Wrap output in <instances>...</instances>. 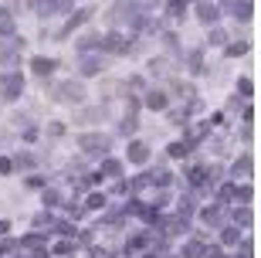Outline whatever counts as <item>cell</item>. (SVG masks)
<instances>
[{
    "label": "cell",
    "mask_w": 261,
    "mask_h": 258,
    "mask_svg": "<svg viewBox=\"0 0 261 258\" xmlns=\"http://www.w3.org/2000/svg\"><path fill=\"white\" fill-rule=\"evenodd\" d=\"M109 146H112V139L106 133H82L78 136V150L85 156H102V153H109Z\"/></svg>",
    "instance_id": "cell-1"
},
{
    "label": "cell",
    "mask_w": 261,
    "mask_h": 258,
    "mask_svg": "<svg viewBox=\"0 0 261 258\" xmlns=\"http://www.w3.org/2000/svg\"><path fill=\"white\" fill-rule=\"evenodd\" d=\"M55 99H58V102L75 105V102L85 99V85H82V82H61V85L55 88Z\"/></svg>",
    "instance_id": "cell-2"
},
{
    "label": "cell",
    "mask_w": 261,
    "mask_h": 258,
    "mask_svg": "<svg viewBox=\"0 0 261 258\" xmlns=\"http://www.w3.org/2000/svg\"><path fill=\"white\" fill-rule=\"evenodd\" d=\"M0 88H4V99H20V92H24V75L20 72H7V75L0 78Z\"/></svg>",
    "instance_id": "cell-3"
},
{
    "label": "cell",
    "mask_w": 261,
    "mask_h": 258,
    "mask_svg": "<svg viewBox=\"0 0 261 258\" xmlns=\"http://www.w3.org/2000/svg\"><path fill=\"white\" fill-rule=\"evenodd\" d=\"M102 51H112V55H129V41L119 34V31H109L106 38H102Z\"/></svg>",
    "instance_id": "cell-4"
},
{
    "label": "cell",
    "mask_w": 261,
    "mask_h": 258,
    "mask_svg": "<svg viewBox=\"0 0 261 258\" xmlns=\"http://www.w3.org/2000/svg\"><path fill=\"white\" fill-rule=\"evenodd\" d=\"M224 4H227V10H231L241 24H248V20L254 17V0H224Z\"/></svg>",
    "instance_id": "cell-5"
},
{
    "label": "cell",
    "mask_w": 261,
    "mask_h": 258,
    "mask_svg": "<svg viewBox=\"0 0 261 258\" xmlns=\"http://www.w3.org/2000/svg\"><path fill=\"white\" fill-rule=\"evenodd\" d=\"M78 72H82L85 78H95V75H102V72H106V61H102V58H95V55H82Z\"/></svg>",
    "instance_id": "cell-6"
},
{
    "label": "cell",
    "mask_w": 261,
    "mask_h": 258,
    "mask_svg": "<svg viewBox=\"0 0 261 258\" xmlns=\"http://www.w3.org/2000/svg\"><path fill=\"white\" fill-rule=\"evenodd\" d=\"M197 20H203V24H217V20H221V7L211 4V0H197Z\"/></svg>",
    "instance_id": "cell-7"
},
{
    "label": "cell",
    "mask_w": 261,
    "mask_h": 258,
    "mask_svg": "<svg viewBox=\"0 0 261 258\" xmlns=\"http://www.w3.org/2000/svg\"><path fill=\"white\" fill-rule=\"evenodd\" d=\"M251 173H254V160H251L248 153L234 160V167H231V177H234V180H248Z\"/></svg>",
    "instance_id": "cell-8"
},
{
    "label": "cell",
    "mask_w": 261,
    "mask_h": 258,
    "mask_svg": "<svg viewBox=\"0 0 261 258\" xmlns=\"http://www.w3.org/2000/svg\"><path fill=\"white\" fill-rule=\"evenodd\" d=\"M109 115V105H95V109H82L78 112V123H102Z\"/></svg>",
    "instance_id": "cell-9"
},
{
    "label": "cell",
    "mask_w": 261,
    "mask_h": 258,
    "mask_svg": "<svg viewBox=\"0 0 261 258\" xmlns=\"http://www.w3.org/2000/svg\"><path fill=\"white\" fill-rule=\"evenodd\" d=\"M88 17H92V10H88V7L75 10V14H71V20H68V24H65V31H61V38H68V34H71V31H75V28H82V24H85Z\"/></svg>",
    "instance_id": "cell-10"
},
{
    "label": "cell",
    "mask_w": 261,
    "mask_h": 258,
    "mask_svg": "<svg viewBox=\"0 0 261 258\" xmlns=\"http://www.w3.org/2000/svg\"><path fill=\"white\" fill-rule=\"evenodd\" d=\"M126 156H129V163H146V160H149V146H146V143H129Z\"/></svg>",
    "instance_id": "cell-11"
},
{
    "label": "cell",
    "mask_w": 261,
    "mask_h": 258,
    "mask_svg": "<svg viewBox=\"0 0 261 258\" xmlns=\"http://www.w3.org/2000/svg\"><path fill=\"white\" fill-rule=\"evenodd\" d=\"M55 68H58V58H34L31 61V72H38V75H48Z\"/></svg>",
    "instance_id": "cell-12"
},
{
    "label": "cell",
    "mask_w": 261,
    "mask_h": 258,
    "mask_svg": "<svg viewBox=\"0 0 261 258\" xmlns=\"http://www.w3.org/2000/svg\"><path fill=\"white\" fill-rule=\"evenodd\" d=\"M187 177H190V183H194V187H207L211 170H207V167H194V170H187Z\"/></svg>",
    "instance_id": "cell-13"
},
{
    "label": "cell",
    "mask_w": 261,
    "mask_h": 258,
    "mask_svg": "<svg viewBox=\"0 0 261 258\" xmlns=\"http://www.w3.org/2000/svg\"><path fill=\"white\" fill-rule=\"evenodd\" d=\"M187 68H190V75H200L203 72V51H190L187 55Z\"/></svg>",
    "instance_id": "cell-14"
},
{
    "label": "cell",
    "mask_w": 261,
    "mask_h": 258,
    "mask_svg": "<svg viewBox=\"0 0 261 258\" xmlns=\"http://www.w3.org/2000/svg\"><path fill=\"white\" fill-rule=\"evenodd\" d=\"M14 31H17V24H14V17L0 10V38H14Z\"/></svg>",
    "instance_id": "cell-15"
},
{
    "label": "cell",
    "mask_w": 261,
    "mask_h": 258,
    "mask_svg": "<svg viewBox=\"0 0 261 258\" xmlns=\"http://www.w3.org/2000/svg\"><path fill=\"white\" fill-rule=\"evenodd\" d=\"M203 224H207V228H214V224H221V204H214V207H203Z\"/></svg>",
    "instance_id": "cell-16"
},
{
    "label": "cell",
    "mask_w": 261,
    "mask_h": 258,
    "mask_svg": "<svg viewBox=\"0 0 261 258\" xmlns=\"http://www.w3.org/2000/svg\"><path fill=\"white\" fill-rule=\"evenodd\" d=\"M166 102H170V99H166V92H149V96H146V105H149V109H156V112H160V109H166Z\"/></svg>",
    "instance_id": "cell-17"
},
{
    "label": "cell",
    "mask_w": 261,
    "mask_h": 258,
    "mask_svg": "<svg viewBox=\"0 0 261 258\" xmlns=\"http://www.w3.org/2000/svg\"><path fill=\"white\" fill-rule=\"evenodd\" d=\"M184 10H187V0H166V14H170L173 20L184 17Z\"/></svg>",
    "instance_id": "cell-18"
},
{
    "label": "cell",
    "mask_w": 261,
    "mask_h": 258,
    "mask_svg": "<svg viewBox=\"0 0 261 258\" xmlns=\"http://www.w3.org/2000/svg\"><path fill=\"white\" fill-rule=\"evenodd\" d=\"M75 48H78V55H88L92 48H98V38H95V34H85V38H78Z\"/></svg>",
    "instance_id": "cell-19"
},
{
    "label": "cell",
    "mask_w": 261,
    "mask_h": 258,
    "mask_svg": "<svg viewBox=\"0 0 261 258\" xmlns=\"http://www.w3.org/2000/svg\"><path fill=\"white\" fill-rule=\"evenodd\" d=\"M136 126H139V115H136V112H129L126 119L119 123V133H122V136H133V129H136Z\"/></svg>",
    "instance_id": "cell-20"
},
{
    "label": "cell",
    "mask_w": 261,
    "mask_h": 258,
    "mask_svg": "<svg viewBox=\"0 0 261 258\" xmlns=\"http://www.w3.org/2000/svg\"><path fill=\"white\" fill-rule=\"evenodd\" d=\"M149 183H156V187H170V183H173V173L156 170V173H149Z\"/></svg>",
    "instance_id": "cell-21"
},
{
    "label": "cell",
    "mask_w": 261,
    "mask_h": 258,
    "mask_svg": "<svg viewBox=\"0 0 261 258\" xmlns=\"http://www.w3.org/2000/svg\"><path fill=\"white\" fill-rule=\"evenodd\" d=\"M166 153L173 156V160H184V156L190 153V146H187L184 139H180V143H170V146H166Z\"/></svg>",
    "instance_id": "cell-22"
},
{
    "label": "cell",
    "mask_w": 261,
    "mask_h": 258,
    "mask_svg": "<svg viewBox=\"0 0 261 258\" xmlns=\"http://www.w3.org/2000/svg\"><path fill=\"white\" fill-rule=\"evenodd\" d=\"M221 241H224V245H238V241H241V228H234V224H231V228H224Z\"/></svg>",
    "instance_id": "cell-23"
},
{
    "label": "cell",
    "mask_w": 261,
    "mask_h": 258,
    "mask_svg": "<svg viewBox=\"0 0 261 258\" xmlns=\"http://www.w3.org/2000/svg\"><path fill=\"white\" fill-rule=\"evenodd\" d=\"M119 173H122V163L119 160H106L102 163V177H119Z\"/></svg>",
    "instance_id": "cell-24"
},
{
    "label": "cell",
    "mask_w": 261,
    "mask_h": 258,
    "mask_svg": "<svg viewBox=\"0 0 261 258\" xmlns=\"http://www.w3.org/2000/svg\"><path fill=\"white\" fill-rule=\"evenodd\" d=\"M241 224H251V210L244 207V204L234 210V228H241Z\"/></svg>",
    "instance_id": "cell-25"
},
{
    "label": "cell",
    "mask_w": 261,
    "mask_h": 258,
    "mask_svg": "<svg viewBox=\"0 0 261 258\" xmlns=\"http://www.w3.org/2000/svg\"><path fill=\"white\" fill-rule=\"evenodd\" d=\"M55 231H58V234H65V238H75V234H78L71 221H55Z\"/></svg>",
    "instance_id": "cell-26"
},
{
    "label": "cell",
    "mask_w": 261,
    "mask_h": 258,
    "mask_svg": "<svg viewBox=\"0 0 261 258\" xmlns=\"http://www.w3.org/2000/svg\"><path fill=\"white\" fill-rule=\"evenodd\" d=\"M41 197H44V207H58V204H61V194L51 191V187H44V194H41Z\"/></svg>",
    "instance_id": "cell-27"
},
{
    "label": "cell",
    "mask_w": 261,
    "mask_h": 258,
    "mask_svg": "<svg viewBox=\"0 0 261 258\" xmlns=\"http://www.w3.org/2000/svg\"><path fill=\"white\" fill-rule=\"evenodd\" d=\"M98 207H106V197H102V194H88L85 197V210H98Z\"/></svg>",
    "instance_id": "cell-28"
},
{
    "label": "cell",
    "mask_w": 261,
    "mask_h": 258,
    "mask_svg": "<svg viewBox=\"0 0 261 258\" xmlns=\"http://www.w3.org/2000/svg\"><path fill=\"white\" fill-rule=\"evenodd\" d=\"M248 48H251V44H244V41H234L231 48H227V55H231V58H241V55H248Z\"/></svg>",
    "instance_id": "cell-29"
},
{
    "label": "cell",
    "mask_w": 261,
    "mask_h": 258,
    "mask_svg": "<svg viewBox=\"0 0 261 258\" xmlns=\"http://www.w3.org/2000/svg\"><path fill=\"white\" fill-rule=\"evenodd\" d=\"M194 207H197L194 197H184V201H180V218H190V214H194Z\"/></svg>",
    "instance_id": "cell-30"
},
{
    "label": "cell",
    "mask_w": 261,
    "mask_h": 258,
    "mask_svg": "<svg viewBox=\"0 0 261 258\" xmlns=\"http://www.w3.org/2000/svg\"><path fill=\"white\" fill-rule=\"evenodd\" d=\"M197 255H203V245L200 241H190V245L184 248V258H197Z\"/></svg>",
    "instance_id": "cell-31"
},
{
    "label": "cell",
    "mask_w": 261,
    "mask_h": 258,
    "mask_svg": "<svg viewBox=\"0 0 261 258\" xmlns=\"http://www.w3.org/2000/svg\"><path fill=\"white\" fill-rule=\"evenodd\" d=\"M129 187H133V191H146V187H149V173H139L136 180H129Z\"/></svg>",
    "instance_id": "cell-32"
},
{
    "label": "cell",
    "mask_w": 261,
    "mask_h": 258,
    "mask_svg": "<svg viewBox=\"0 0 261 258\" xmlns=\"http://www.w3.org/2000/svg\"><path fill=\"white\" fill-rule=\"evenodd\" d=\"M238 92H241L244 99H251V96H254V85L248 82V78H238Z\"/></svg>",
    "instance_id": "cell-33"
},
{
    "label": "cell",
    "mask_w": 261,
    "mask_h": 258,
    "mask_svg": "<svg viewBox=\"0 0 261 258\" xmlns=\"http://www.w3.org/2000/svg\"><path fill=\"white\" fill-rule=\"evenodd\" d=\"M211 44H227V31H224V28H214L211 31Z\"/></svg>",
    "instance_id": "cell-34"
},
{
    "label": "cell",
    "mask_w": 261,
    "mask_h": 258,
    "mask_svg": "<svg viewBox=\"0 0 261 258\" xmlns=\"http://www.w3.org/2000/svg\"><path fill=\"white\" fill-rule=\"evenodd\" d=\"M10 163H14V167H20V170H28V167H34V156H31V153H20L17 160H10Z\"/></svg>",
    "instance_id": "cell-35"
},
{
    "label": "cell",
    "mask_w": 261,
    "mask_h": 258,
    "mask_svg": "<svg viewBox=\"0 0 261 258\" xmlns=\"http://www.w3.org/2000/svg\"><path fill=\"white\" fill-rule=\"evenodd\" d=\"M170 231H173V234H184L187 231V218H173L170 221Z\"/></svg>",
    "instance_id": "cell-36"
},
{
    "label": "cell",
    "mask_w": 261,
    "mask_h": 258,
    "mask_svg": "<svg viewBox=\"0 0 261 258\" xmlns=\"http://www.w3.org/2000/svg\"><path fill=\"white\" fill-rule=\"evenodd\" d=\"M227 201H234V183H224L221 187V204H227Z\"/></svg>",
    "instance_id": "cell-37"
},
{
    "label": "cell",
    "mask_w": 261,
    "mask_h": 258,
    "mask_svg": "<svg viewBox=\"0 0 261 258\" xmlns=\"http://www.w3.org/2000/svg\"><path fill=\"white\" fill-rule=\"evenodd\" d=\"M149 72H153V75H163V72H166V61H163V58L149 61Z\"/></svg>",
    "instance_id": "cell-38"
},
{
    "label": "cell",
    "mask_w": 261,
    "mask_h": 258,
    "mask_svg": "<svg viewBox=\"0 0 261 258\" xmlns=\"http://www.w3.org/2000/svg\"><path fill=\"white\" fill-rule=\"evenodd\" d=\"M24 187H31V191H41V187H44V177H28V180H24Z\"/></svg>",
    "instance_id": "cell-39"
},
{
    "label": "cell",
    "mask_w": 261,
    "mask_h": 258,
    "mask_svg": "<svg viewBox=\"0 0 261 258\" xmlns=\"http://www.w3.org/2000/svg\"><path fill=\"white\" fill-rule=\"evenodd\" d=\"M24 248H41V234H28L24 238Z\"/></svg>",
    "instance_id": "cell-40"
},
{
    "label": "cell",
    "mask_w": 261,
    "mask_h": 258,
    "mask_svg": "<svg viewBox=\"0 0 261 258\" xmlns=\"http://www.w3.org/2000/svg\"><path fill=\"white\" fill-rule=\"evenodd\" d=\"M48 136H65V123H51L48 126Z\"/></svg>",
    "instance_id": "cell-41"
},
{
    "label": "cell",
    "mask_w": 261,
    "mask_h": 258,
    "mask_svg": "<svg viewBox=\"0 0 261 258\" xmlns=\"http://www.w3.org/2000/svg\"><path fill=\"white\" fill-rule=\"evenodd\" d=\"M163 44H166V48H176L180 41H176V34H170V31H166V34H163Z\"/></svg>",
    "instance_id": "cell-42"
},
{
    "label": "cell",
    "mask_w": 261,
    "mask_h": 258,
    "mask_svg": "<svg viewBox=\"0 0 261 258\" xmlns=\"http://www.w3.org/2000/svg\"><path fill=\"white\" fill-rule=\"evenodd\" d=\"M55 251H58V255H68V251H71V241H58V245H55Z\"/></svg>",
    "instance_id": "cell-43"
},
{
    "label": "cell",
    "mask_w": 261,
    "mask_h": 258,
    "mask_svg": "<svg viewBox=\"0 0 261 258\" xmlns=\"http://www.w3.org/2000/svg\"><path fill=\"white\" fill-rule=\"evenodd\" d=\"M10 170H14V163H10L7 156H0V173H10Z\"/></svg>",
    "instance_id": "cell-44"
},
{
    "label": "cell",
    "mask_w": 261,
    "mask_h": 258,
    "mask_svg": "<svg viewBox=\"0 0 261 258\" xmlns=\"http://www.w3.org/2000/svg\"><path fill=\"white\" fill-rule=\"evenodd\" d=\"M129 248H133V251L136 248H146V238H143V234H139V238H133V241H129Z\"/></svg>",
    "instance_id": "cell-45"
},
{
    "label": "cell",
    "mask_w": 261,
    "mask_h": 258,
    "mask_svg": "<svg viewBox=\"0 0 261 258\" xmlns=\"http://www.w3.org/2000/svg\"><path fill=\"white\" fill-rule=\"evenodd\" d=\"M48 221H51V214H48V210H41L38 218H34V224H48Z\"/></svg>",
    "instance_id": "cell-46"
},
{
    "label": "cell",
    "mask_w": 261,
    "mask_h": 258,
    "mask_svg": "<svg viewBox=\"0 0 261 258\" xmlns=\"http://www.w3.org/2000/svg\"><path fill=\"white\" fill-rule=\"evenodd\" d=\"M55 10H71V0H55Z\"/></svg>",
    "instance_id": "cell-47"
},
{
    "label": "cell",
    "mask_w": 261,
    "mask_h": 258,
    "mask_svg": "<svg viewBox=\"0 0 261 258\" xmlns=\"http://www.w3.org/2000/svg\"><path fill=\"white\" fill-rule=\"evenodd\" d=\"M203 255H207V258H224V251L221 248H211V251H203Z\"/></svg>",
    "instance_id": "cell-48"
},
{
    "label": "cell",
    "mask_w": 261,
    "mask_h": 258,
    "mask_svg": "<svg viewBox=\"0 0 261 258\" xmlns=\"http://www.w3.org/2000/svg\"><path fill=\"white\" fill-rule=\"evenodd\" d=\"M10 231V221H0V234H7Z\"/></svg>",
    "instance_id": "cell-49"
},
{
    "label": "cell",
    "mask_w": 261,
    "mask_h": 258,
    "mask_svg": "<svg viewBox=\"0 0 261 258\" xmlns=\"http://www.w3.org/2000/svg\"><path fill=\"white\" fill-rule=\"evenodd\" d=\"M139 4H143V7H156V4H160V0H139Z\"/></svg>",
    "instance_id": "cell-50"
}]
</instances>
